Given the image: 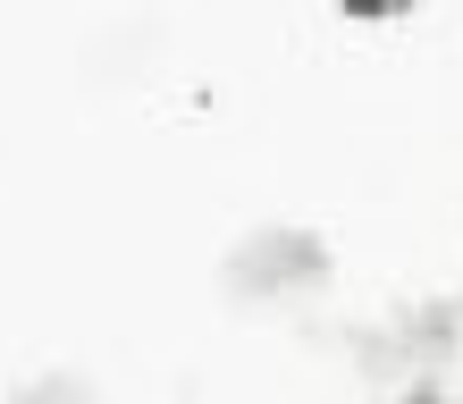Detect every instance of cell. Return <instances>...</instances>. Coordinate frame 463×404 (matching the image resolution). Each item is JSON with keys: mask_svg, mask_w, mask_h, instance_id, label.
Here are the masks:
<instances>
[{"mask_svg": "<svg viewBox=\"0 0 463 404\" xmlns=\"http://www.w3.org/2000/svg\"><path fill=\"white\" fill-rule=\"evenodd\" d=\"M25 404H76V388H34Z\"/></svg>", "mask_w": 463, "mask_h": 404, "instance_id": "2", "label": "cell"}, {"mask_svg": "<svg viewBox=\"0 0 463 404\" xmlns=\"http://www.w3.org/2000/svg\"><path fill=\"white\" fill-rule=\"evenodd\" d=\"M320 253L312 236H261V245H244V269H236V287H287V278H320Z\"/></svg>", "mask_w": 463, "mask_h": 404, "instance_id": "1", "label": "cell"}]
</instances>
